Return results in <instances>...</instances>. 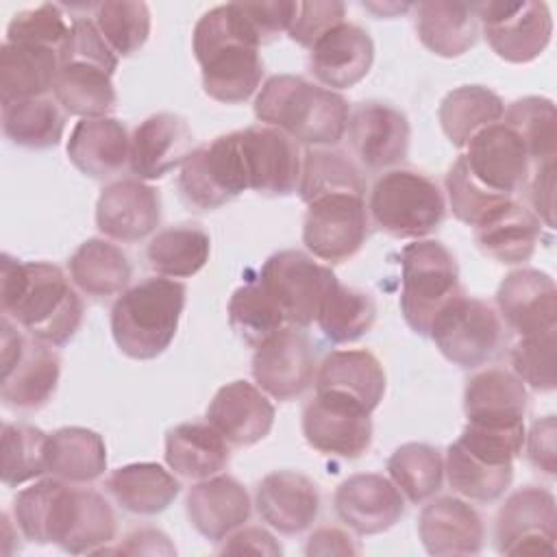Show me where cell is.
I'll use <instances>...</instances> for the list:
<instances>
[{
    "instance_id": "cell-8",
    "label": "cell",
    "mask_w": 557,
    "mask_h": 557,
    "mask_svg": "<svg viewBox=\"0 0 557 557\" xmlns=\"http://www.w3.org/2000/svg\"><path fill=\"white\" fill-rule=\"evenodd\" d=\"M2 363H0V398L7 407L35 411L44 407L57 392L61 376V357L52 346L28 339L17 324L2 315Z\"/></svg>"
},
{
    "instance_id": "cell-9",
    "label": "cell",
    "mask_w": 557,
    "mask_h": 557,
    "mask_svg": "<svg viewBox=\"0 0 557 557\" xmlns=\"http://www.w3.org/2000/svg\"><path fill=\"white\" fill-rule=\"evenodd\" d=\"M429 337L448 361L470 370L496 357L505 329L492 305L463 294L437 313Z\"/></svg>"
},
{
    "instance_id": "cell-15",
    "label": "cell",
    "mask_w": 557,
    "mask_h": 557,
    "mask_svg": "<svg viewBox=\"0 0 557 557\" xmlns=\"http://www.w3.org/2000/svg\"><path fill=\"white\" fill-rule=\"evenodd\" d=\"M461 159L472 178L494 194L513 198L531 178L533 161L518 133L503 120L479 131Z\"/></svg>"
},
{
    "instance_id": "cell-10",
    "label": "cell",
    "mask_w": 557,
    "mask_h": 557,
    "mask_svg": "<svg viewBox=\"0 0 557 557\" xmlns=\"http://www.w3.org/2000/svg\"><path fill=\"white\" fill-rule=\"evenodd\" d=\"M183 200L198 211H213L248 189L237 131L198 146L183 161L178 172Z\"/></svg>"
},
{
    "instance_id": "cell-37",
    "label": "cell",
    "mask_w": 557,
    "mask_h": 557,
    "mask_svg": "<svg viewBox=\"0 0 557 557\" xmlns=\"http://www.w3.org/2000/svg\"><path fill=\"white\" fill-rule=\"evenodd\" d=\"M111 76L113 72L96 63L63 61L52 87L54 100L65 113L78 115L81 120L107 117L117 104Z\"/></svg>"
},
{
    "instance_id": "cell-1",
    "label": "cell",
    "mask_w": 557,
    "mask_h": 557,
    "mask_svg": "<svg viewBox=\"0 0 557 557\" xmlns=\"http://www.w3.org/2000/svg\"><path fill=\"white\" fill-rule=\"evenodd\" d=\"M13 518L28 542L57 544L72 555L107 553L117 529L104 496L57 476L24 487L13 500Z\"/></svg>"
},
{
    "instance_id": "cell-62",
    "label": "cell",
    "mask_w": 557,
    "mask_h": 557,
    "mask_svg": "<svg viewBox=\"0 0 557 557\" xmlns=\"http://www.w3.org/2000/svg\"><path fill=\"white\" fill-rule=\"evenodd\" d=\"M366 9H370V11H379V13H383V15H392V13H403V11H409V9H413V4H363Z\"/></svg>"
},
{
    "instance_id": "cell-20",
    "label": "cell",
    "mask_w": 557,
    "mask_h": 557,
    "mask_svg": "<svg viewBox=\"0 0 557 557\" xmlns=\"http://www.w3.org/2000/svg\"><path fill=\"white\" fill-rule=\"evenodd\" d=\"M346 131L357 159L368 170L392 168L409 152V120L387 102H359L348 117Z\"/></svg>"
},
{
    "instance_id": "cell-32",
    "label": "cell",
    "mask_w": 557,
    "mask_h": 557,
    "mask_svg": "<svg viewBox=\"0 0 557 557\" xmlns=\"http://www.w3.org/2000/svg\"><path fill=\"white\" fill-rule=\"evenodd\" d=\"M540 237L542 222L518 200H509L479 226H474V242L481 252L507 265L529 261Z\"/></svg>"
},
{
    "instance_id": "cell-7",
    "label": "cell",
    "mask_w": 557,
    "mask_h": 557,
    "mask_svg": "<svg viewBox=\"0 0 557 557\" xmlns=\"http://www.w3.org/2000/svg\"><path fill=\"white\" fill-rule=\"evenodd\" d=\"M368 209L383 233L396 239H422L442 224L446 200L435 181L398 168L376 178Z\"/></svg>"
},
{
    "instance_id": "cell-31",
    "label": "cell",
    "mask_w": 557,
    "mask_h": 557,
    "mask_svg": "<svg viewBox=\"0 0 557 557\" xmlns=\"http://www.w3.org/2000/svg\"><path fill=\"white\" fill-rule=\"evenodd\" d=\"M527 385L507 370L487 368L472 374L463 389V411L468 422L513 426L524 424Z\"/></svg>"
},
{
    "instance_id": "cell-57",
    "label": "cell",
    "mask_w": 557,
    "mask_h": 557,
    "mask_svg": "<svg viewBox=\"0 0 557 557\" xmlns=\"http://www.w3.org/2000/svg\"><path fill=\"white\" fill-rule=\"evenodd\" d=\"M555 435H557V422L555 416H546L542 420H535L529 435H524L527 442V455L529 461L546 472V474H555Z\"/></svg>"
},
{
    "instance_id": "cell-34",
    "label": "cell",
    "mask_w": 557,
    "mask_h": 557,
    "mask_svg": "<svg viewBox=\"0 0 557 557\" xmlns=\"http://www.w3.org/2000/svg\"><path fill=\"white\" fill-rule=\"evenodd\" d=\"M416 33L426 50L455 59L468 52L479 37V20L472 4L426 0L413 4Z\"/></svg>"
},
{
    "instance_id": "cell-26",
    "label": "cell",
    "mask_w": 557,
    "mask_h": 557,
    "mask_svg": "<svg viewBox=\"0 0 557 557\" xmlns=\"http://www.w3.org/2000/svg\"><path fill=\"white\" fill-rule=\"evenodd\" d=\"M263 522L283 535L309 529L320 511L318 485L302 472L276 470L261 479L255 496Z\"/></svg>"
},
{
    "instance_id": "cell-55",
    "label": "cell",
    "mask_w": 557,
    "mask_h": 557,
    "mask_svg": "<svg viewBox=\"0 0 557 557\" xmlns=\"http://www.w3.org/2000/svg\"><path fill=\"white\" fill-rule=\"evenodd\" d=\"M63 61H87V63H96L109 72H115V67H117V54L104 41V37L96 28L94 20H87V17L72 20V33L61 52V63Z\"/></svg>"
},
{
    "instance_id": "cell-21",
    "label": "cell",
    "mask_w": 557,
    "mask_h": 557,
    "mask_svg": "<svg viewBox=\"0 0 557 557\" xmlns=\"http://www.w3.org/2000/svg\"><path fill=\"white\" fill-rule=\"evenodd\" d=\"M161 220L159 191L139 178H120L102 189L96 202L98 231L115 242L148 237Z\"/></svg>"
},
{
    "instance_id": "cell-2",
    "label": "cell",
    "mask_w": 557,
    "mask_h": 557,
    "mask_svg": "<svg viewBox=\"0 0 557 557\" xmlns=\"http://www.w3.org/2000/svg\"><path fill=\"white\" fill-rule=\"evenodd\" d=\"M2 313L30 337L67 344L83 322V300L65 272L48 261H17L2 255Z\"/></svg>"
},
{
    "instance_id": "cell-11",
    "label": "cell",
    "mask_w": 557,
    "mask_h": 557,
    "mask_svg": "<svg viewBox=\"0 0 557 557\" xmlns=\"http://www.w3.org/2000/svg\"><path fill=\"white\" fill-rule=\"evenodd\" d=\"M257 281L278 302L285 320L305 329L315 322L337 276L302 250H278L265 259Z\"/></svg>"
},
{
    "instance_id": "cell-36",
    "label": "cell",
    "mask_w": 557,
    "mask_h": 557,
    "mask_svg": "<svg viewBox=\"0 0 557 557\" xmlns=\"http://www.w3.org/2000/svg\"><path fill=\"white\" fill-rule=\"evenodd\" d=\"M107 492L115 503L137 516H154L168 509L181 492L178 481L159 463H126L107 479Z\"/></svg>"
},
{
    "instance_id": "cell-14",
    "label": "cell",
    "mask_w": 557,
    "mask_h": 557,
    "mask_svg": "<svg viewBox=\"0 0 557 557\" xmlns=\"http://www.w3.org/2000/svg\"><path fill=\"white\" fill-rule=\"evenodd\" d=\"M494 535L503 555H553L557 537L555 496L537 485L520 487L498 509Z\"/></svg>"
},
{
    "instance_id": "cell-16",
    "label": "cell",
    "mask_w": 557,
    "mask_h": 557,
    "mask_svg": "<svg viewBox=\"0 0 557 557\" xmlns=\"http://www.w3.org/2000/svg\"><path fill=\"white\" fill-rule=\"evenodd\" d=\"M302 435L322 455L357 459L372 442L370 411L350 400L315 392L302 409Z\"/></svg>"
},
{
    "instance_id": "cell-28",
    "label": "cell",
    "mask_w": 557,
    "mask_h": 557,
    "mask_svg": "<svg viewBox=\"0 0 557 557\" xmlns=\"http://www.w3.org/2000/svg\"><path fill=\"white\" fill-rule=\"evenodd\" d=\"M185 509L191 527L202 537L222 542L248 520L250 496L237 479L228 474H213L209 479H200L187 492Z\"/></svg>"
},
{
    "instance_id": "cell-41",
    "label": "cell",
    "mask_w": 557,
    "mask_h": 557,
    "mask_svg": "<svg viewBox=\"0 0 557 557\" xmlns=\"http://www.w3.org/2000/svg\"><path fill=\"white\" fill-rule=\"evenodd\" d=\"M211 255V237L198 224H176L159 231L146 257L150 268L165 278H187L205 268Z\"/></svg>"
},
{
    "instance_id": "cell-38",
    "label": "cell",
    "mask_w": 557,
    "mask_h": 557,
    "mask_svg": "<svg viewBox=\"0 0 557 557\" xmlns=\"http://www.w3.org/2000/svg\"><path fill=\"white\" fill-rule=\"evenodd\" d=\"M67 270L72 283L94 298L122 294L133 276V265L126 252L102 237L83 242L70 257Z\"/></svg>"
},
{
    "instance_id": "cell-6",
    "label": "cell",
    "mask_w": 557,
    "mask_h": 557,
    "mask_svg": "<svg viewBox=\"0 0 557 557\" xmlns=\"http://www.w3.org/2000/svg\"><path fill=\"white\" fill-rule=\"evenodd\" d=\"M400 311L418 335H429L437 313L463 296L453 252L437 239H416L400 252Z\"/></svg>"
},
{
    "instance_id": "cell-13",
    "label": "cell",
    "mask_w": 557,
    "mask_h": 557,
    "mask_svg": "<svg viewBox=\"0 0 557 557\" xmlns=\"http://www.w3.org/2000/svg\"><path fill=\"white\" fill-rule=\"evenodd\" d=\"M368 239L363 196L331 194L307 205L302 222L305 248L322 261L342 263L355 257Z\"/></svg>"
},
{
    "instance_id": "cell-29",
    "label": "cell",
    "mask_w": 557,
    "mask_h": 557,
    "mask_svg": "<svg viewBox=\"0 0 557 557\" xmlns=\"http://www.w3.org/2000/svg\"><path fill=\"white\" fill-rule=\"evenodd\" d=\"M315 392L374 411L385 394V370L370 350H333L320 363Z\"/></svg>"
},
{
    "instance_id": "cell-51",
    "label": "cell",
    "mask_w": 557,
    "mask_h": 557,
    "mask_svg": "<svg viewBox=\"0 0 557 557\" xmlns=\"http://www.w3.org/2000/svg\"><path fill=\"white\" fill-rule=\"evenodd\" d=\"M446 194L453 215L472 228L479 226L485 218H490L496 209L513 200L511 196L494 194L485 189L481 183H476L468 172L461 154L446 174Z\"/></svg>"
},
{
    "instance_id": "cell-27",
    "label": "cell",
    "mask_w": 557,
    "mask_h": 557,
    "mask_svg": "<svg viewBox=\"0 0 557 557\" xmlns=\"http://www.w3.org/2000/svg\"><path fill=\"white\" fill-rule=\"evenodd\" d=\"M418 535L429 555H476L483 548L485 527L468 500L440 496L420 511Z\"/></svg>"
},
{
    "instance_id": "cell-45",
    "label": "cell",
    "mask_w": 557,
    "mask_h": 557,
    "mask_svg": "<svg viewBox=\"0 0 557 557\" xmlns=\"http://www.w3.org/2000/svg\"><path fill=\"white\" fill-rule=\"evenodd\" d=\"M376 320L374 298L357 287L342 285L339 281L324 298L315 318L320 331L333 344H348L366 335Z\"/></svg>"
},
{
    "instance_id": "cell-43",
    "label": "cell",
    "mask_w": 557,
    "mask_h": 557,
    "mask_svg": "<svg viewBox=\"0 0 557 557\" xmlns=\"http://www.w3.org/2000/svg\"><path fill=\"white\" fill-rule=\"evenodd\" d=\"M444 472L450 487L466 500L492 503L511 485L513 463H492L453 442L446 450Z\"/></svg>"
},
{
    "instance_id": "cell-46",
    "label": "cell",
    "mask_w": 557,
    "mask_h": 557,
    "mask_svg": "<svg viewBox=\"0 0 557 557\" xmlns=\"http://www.w3.org/2000/svg\"><path fill=\"white\" fill-rule=\"evenodd\" d=\"M387 472L400 494L420 505L442 487L444 459L431 444L407 442L387 459Z\"/></svg>"
},
{
    "instance_id": "cell-33",
    "label": "cell",
    "mask_w": 557,
    "mask_h": 557,
    "mask_svg": "<svg viewBox=\"0 0 557 557\" xmlns=\"http://www.w3.org/2000/svg\"><path fill=\"white\" fill-rule=\"evenodd\" d=\"M61 70V54L57 50L33 46V44H11L0 46V100L11 104L17 100L41 98L54 87L57 74Z\"/></svg>"
},
{
    "instance_id": "cell-58",
    "label": "cell",
    "mask_w": 557,
    "mask_h": 557,
    "mask_svg": "<svg viewBox=\"0 0 557 557\" xmlns=\"http://www.w3.org/2000/svg\"><path fill=\"white\" fill-rule=\"evenodd\" d=\"M220 553H228V555H242V553H250V555H281L283 548L281 544L274 540L272 533H268L265 529L259 527H239L237 531H233L228 537H224V546L220 548Z\"/></svg>"
},
{
    "instance_id": "cell-50",
    "label": "cell",
    "mask_w": 557,
    "mask_h": 557,
    "mask_svg": "<svg viewBox=\"0 0 557 557\" xmlns=\"http://www.w3.org/2000/svg\"><path fill=\"white\" fill-rule=\"evenodd\" d=\"M94 24L117 57H131L148 41L150 9L146 2H100Z\"/></svg>"
},
{
    "instance_id": "cell-25",
    "label": "cell",
    "mask_w": 557,
    "mask_h": 557,
    "mask_svg": "<svg viewBox=\"0 0 557 557\" xmlns=\"http://www.w3.org/2000/svg\"><path fill=\"white\" fill-rule=\"evenodd\" d=\"M374 63V44L366 28L342 22L318 39L309 54L311 74L326 89H350Z\"/></svg>"
},
{
    "instance_id": "cell-53",
    "label": "cell",
    "mask_w": 557,
    "mask_h": 557,
    "mask_svg": "<svg viewBox=\"0 0 557 557\" xmlns=\"http://www.w3.org/2000/svg\"><path fill=\"white\" fill-rule=\"evenodd\" d=\"M555 329L522 337L511 350L513 374L535 392H553L555 374Z\"/></svg>"
},
{
    "instance_id": "cell-19",
    "label": "cell",
    "mask_w": 557,
    "mask_h": 557,
    "mask_svg": "<svg viewBox=\"0 0 557 557\" xmlns=\"http://www.w3.org/2000/svg\"><path fill=\"white\" fill-rule=\"evenodd\" d=\"M339 520L357 535H376L392 529L405 513V500L392 479L359 472L344 479L333 496Z\"/></svg>"
},
{
    "instance_id": "cell-44",
    "label": "cell",
    "mask_w": 557,
    "mask_h": 557,
    "mask_svg": "<svg viewBox=\"0 0 557 557\" xmlns=\"http://www.w3.org/2000/svg\"><path fill=\"white\" fill-rule=\"evenodd\" d=\"M298 194L305 205L331 194H366L361 170L346 152L335 148H309L302 154Z\"/></svg>"
},
{
    "instance_id": "cell-30",
    "label": "cell",
    "mask_w": 557,
    "mask_h": 557,
    "mask_svg": "<svg viewBox=\"0 0 557 557\" xmlns=\"http://www.w3.org/2000/svg\"><path fill=\"white\" fill-rule=\"evenodd\" d=\"M65 150L78 172L107 178L128 163L131 137L124 122L115 117H87L74 124Z\"/></svg>"
},
{
    "instance_id": "cell-40",
    "label": "cell",
    "mask_w": 557,
    "mask_h": 557,
    "mask_svg": "<svg viewBox=\"0 0 557 557\" xmlns=\"http://www.w3.org/2000/svg\"><path fill=\"white\" fill-rule=\"evenodd\" d=\"M503 115V98L483 85H461L450 89L437 109L440 126L457 148H466L479 131L500 122Z\"/></svg>"
},
{
    "instance_id": "cell-42",
    "label": "cell",
    "mask_w": 557,
    "mask_h": 557,
    "mask_svg": "<svg viewBox=\"0 0 557 557\" xmlns=\"http://www.w3.org/2000/svg\"><path fill=\"white\" fill-rule=\"evenodd\" d=\"M65 115L57 100L28 98L11 104H2V133L22 148L44 150L63 139Z\"/></svg>"
},
{
    "instance_id": "cell-59",
    "label": "cell",
    "mask_w": 557,
    "mask_h": 557,
    "mask_svg": "<svg viewBox=\"0 0 557 557\" xmlns=\"http://www.w3.org/2000/svg\"><path fill=\"white\" fill-rule=\"evenodd\" d=\"M533 176L529 178L531 187V202H533V213L537 215L540 222H544L548 228H553V205H555V161H546L535 165L531 172Z\"/></svg>"
},
{
    "instance_id": "cell-12",
    "label": "cell",
    "mask_w": 557,
    "mask_h": 557,
    "mask_svg": "<svg viewBox=\"0 0 557 557\" xmlns=\"http://www.w3.org/2000/svg\"><path fill=\"white\" fill-rule=\"evenodd\" d=\"M472 9L490 48L509 63H529L550 44L553 17L546 2L490 0Z\"/></svg>"
},
{
    "instance_id": "cell-23",
    "label": "cell",
    "mask_w": 557,
    "mask_h": 557,
    "mask_svg": "<svg viewBox=\"0 0 557 557\" xmlns=\"http://www.w3.org/2000/svg\"><path fill=\"white\" fill-rule=\"evenodd\" d=\"M191 128L176 113H152L131 135V172L139 181H157L181 168L191 152Z\"/></svg>"
},
{
    "instance_id": "cell-48",
    "label": "cell",
    "mask_w": 557,
    "mask_h": 557,
    "mask_svg": "<svg viewBox=\"0 0 557 557\" xmlns=\"http://www.w3.org/2000/svg\"><path fill=\"white\" fill-rule=\"evenodd\" d=\"M503 122L518 133L535 165L555 161L557 154V115L555 104L542 96H524L513 100Z\"/></svg>"
},
{
    "instance_id": "cell-17",
    "label": "cell",
    "mask_w": 557,
    "mask_h": 557,
    "mask_svg": "<svg viewBox=\"0 0 557 557\" xmlns=\"http://www.w3.org/2000/svg\"><path fill=\"white\" fill-rule=\"evenodd\" d=\"M248 189L263 196H289L298 191L302 154L298 141L274 126H248L237 131Z\"/></svg>"
},
{
    "instance_id": "cell-39",
    "label": "cell",
    "mask_w": 557,
    "mask_h": 557,
    "mask_svg": "<svg viewBox=\"0 0 557 557\" xmlns=\"http://www.w3.org/2000/svg\"><path fill=\"white\" fill-rule=\"evenodd\" d=\"M48 472L65 483L85 485L107 470L102 435L85 426H63L48 435Z\"/></svg>"
},
{
    "instance_id": "cell-52",
    "label": "cell",
    "mask_w": 557,
    "mask_h": 557,
    "mask_svg": "<svg viewBox=\"0 0 557 557\" xmlns=\"http://www.w3.org/2000/svg\"><path fill=\"white\" fill-rule=\"evenodd\" d=\"M70 33H72V22L65 20V13L61 11V7L44 2L39 7L15 13L7 26L4 41L44 46L61 54L70 39Z\"/></svg>"
},
{
    "instance_id": "cell-56",
    "label": "cell",
    "mask_w": 557,
    "mask_h": 557,
    "mask_svg": "<svg viewBox=\"0 0 557 557\" xmlns=\"http://www.w3.org/2000/svg\"><path fill=\"white\" fill-rule=\"evenodd\" d=\"M244 15L255 28L261 44L272 41L281 33H287L298 9V0H272V2H239Z\"/></svg>"
},
{
    "instance_id": "cell-60",
    "label": "cell",
    "mask_w": 557,
    "mask_h": 557,
    "mask_svg": "<svg viewBox=\"0 0 557 557\" xmlns=\"http://www.w3.org/2000/svg\"><path fill=\"white\" fill-rule=\"evenodd\" d=\"M109 553L117 555H174L176 548L170 537L159 529H137L124 537L117 548H109Z\"/></svg>"
},
{
    "instance_id": "cell-3",
    "label": "cell",
    "mask_w": 557,
    "mask_h": 557,
    "mask_svg": "<svg viewBox=\"0 0 557 557\" xmlns=\"http://www.w3.org/2000/svg\"><path fill=\"white\" fill-rule=\"evenodd\" d=\"M194 57L202 70V89L224 104L248 100L263 78L259 37L239 2L209 9L194 28Z\"/></svg>"
},
{
    "instance_id": "cell-22",
    "label": "cell",
    "mask_w": 557,
    "mask_h": 557,
    "mask_svg": "<svg viewBox=\"0 0 557 557\" xmlns=\"http://www.w3.org/2000/svg\"><path fill=\"white\" fill-rule=\"evenodd\" d=\"M496 305L498 315L520 337L557 329V287L542 270L509 272L498 285Z\"/></svg>"
},
{
    "instance_id": "cell-61",
    "label": "cell",
    "mask_w": 557,
    "mask_h": 557,
    "mask_svg": "<svg viewBox=\"0 0 557 557\" xmlns=\"http://www.w3.org/2000/svg\"><path fill=\"white\" fill-rule=\"evenodd\" d=\"M305 553L311 557L313 555H359L361 548L346 531L335 527H322L309 535Z\"/></svg>"
},
{
    "instance_id": "cell-5",
    "label": "cell",
    "mask_w": 557,
    "mask_h": 557,
    "mask_svg": "<svg viewBox=\"0 0 557 557\" xmlns=\"http://www.w3.org/2000/svg\"><path fill=\"white\" fill-rule=\"evenodd\" d=\"M185 296V285L165 276L124 289L111 309V335L117 348L139 361L165 352L176 335Z\"/></svg>"
},
{
    "instance_id": "cell-49",
    "label": "cell",
    "mask_w": 557,
    "mask_h": 557,
    "mask_svg": "<svg viewBox=\"0 0 557 557\" xmlns=\"http://www.w3.org/2000/svg\"><path fill=\"white\" fill-rule=\"evenodd\" d=\"M48 433L24 422L2 424V483L17 487L48 472Z\"/></svg>"
},
{
    "instance_id": "cell-35",
    "label": "cell",
    "mask_w": 557,
    "mask_h": 557,
    "mask_svg": "<svg viewBox=\"0 0 557 557\" xmlns=\"http://www.w3.org/2000/svg\"><path fill=\"white\" fill-rule=\"evenodd\" d=\"M228 461V442L209 422H183L165 435V463L185 479H209Z\"/></svg>"
},
{
    "instance_id": "cell-18",
    "label": "cell",
    "mask_w": 557,
    "mask_h": 557,
    "mask_svg": "<svg viewBox=\"0 0 557 557\" xmlns=\"http://www.w3.org/2000/svg\"><path fill=\"white\" fill-rule=\"evenodd\" d=\"M315 376V352L309 337L296 329H281L252 355V379L274 400L298 398Z\"/></svg>"
},
{
    "instance_id": "cell-24",
    "label": "cell",
    "mask_w": 557,
    "mask_h": 557,
    "mask_svg": "<svg viewBox=\"0 0 557 557\" xmlns=\"http://www.w3.org/2000/svg\"><path fill=\"white\" fill-rule=\"evenodd\" d=\"M207 422L228 444L252 446L272 431L274 405L261 387L242 379L231 381L211 398Z\"/></svg>"
},
{
    "instance_id": "cell-54",
    "label": "cell",
    "mask_w": 557,
    "mask_h": 557,
    "mask_svg": "<svg viewBox=\"0 0 557 557\" xmlns=\"http://www.w3.org/2000/svg\"><path fill=\"white\" fill-rule=\"evenodd\" d=\"M346 17V4L337 0H311L298 2L296 15L287 35L302 48H313L318 39H322L329 30L339 26Z\"/></svg>"
},
{
    "instance_id": "cell-4",
    "label": "cell",
    "mask_w": 557,
    "mask_h": 557,
    "mask_svg": "<svg viewBox=\"0 0 557 557\" xmlns=\"http://www.w3.org/2000/svg\"><path fill=\"white\" fill-rule=\"evenodd\" d=\"M255 115L265 126H274L294 141L331 148L348 128L350 107L333 89L296 74L270 76L255 98Z\"/></svg>"
},
{
    "instance_id": "cell-47",
    "label": "cell",
    "mask_w": 557,
    "mask_h": 557,
    "mask_svg": "<svg viewBox=\"0 0 557 557\" xmlns=\"http://www.w3.org/2000/svg\"><path fill=\"white\" fill-rule=\"evenodd\" d=\"M285 313L259 281L237 287L228 300V324L250 348L285 329Z\"/></svg>"
}]
</instances>
